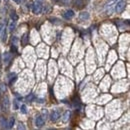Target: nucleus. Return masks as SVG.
I'll use <instances>...</instances> for the list:
<instances>
[{
  "label": "nucleus",
  "mask_w": 130,
  "mask_h": 130,
  "mask_svg": "<svg viewBox=\"0 0 130 130\" xmlns=\"http://www.w3.org/2000/svg\"><path fill=\"white\" fill-rule=\"evenodd\" d=\"M125 7H126V1H124V0H119V1H117L116 5H115V7H114V10H115L117 13H121V12L125 9Z\"/></svg>",
  "instance_id": "1"
},
{
  "label": "nucleus",
  "mask_w": 130,
  "mask_h": 130,
  "mask_svg": "<svg viewBox=\"0 0 130 130\" xmlns=\"http://www.w3.org/2000/svg\"><path fill=\"white\" fill-rule=\"evenodd\" d=\"M32 11H33V13L34 14H40L41 12H42V4H41V1H38L37 0V2H35V3H33L32 4Z\"/></svg>",
  "instance_id": "2"
},
{
  "label": "nucleus",
  "mask_w": 130,
  "mask_h": 130,
  "mask_svg": "<svg viewBox=\"0 0 130 130\" xmlns=\"http://www.w3.org/2000/svg\"><path fill=\"white\" fill-rule=\"evenodd\" d=\"M44 123H45V119H44V117H43L42 115H37V116L35 117V125H36L37 127L43 126Z\"/></svg>",
  "instance_id": "3"
},
{
  "label": "nucleus",
  "mask_w": 130,
  "mask_h": 130,
  "mask_svg": "<svg viewBox=\"0 0 130 130\" xmlns=\"http://www.w3.org/2000/svg\"><path fill=\"white\" fill-rule=\"evenodd\" d=\"M59 118H60V112H59L58 110H53V111L51 112V114H50V120L53 121V122H55V121H57Z\"/></svg>",
  "instance_id": "4"
},
{
  "label": "nucleus",
  "mask_w": 130,
  "mask_h": 130,
  "mask_svg": "<svg viewBox=\"0 0 130 130\" xmlns=\"http://www.w3.org/2000/svg\"><path fill=\"white\" fill-rule=\"evenodd\" d=\"M11 59H12L11 53H9V52H4V54H3V62L5 63V65L9 64L10 61H11Z\"/></svg>",
  "instance_id": "5"
},
{
  "label": "nucleus",
  "mask_w": 130,
  "mask_h": 130,
  "mask_svg": "<svg viewBox=\"0 0 130 130\" xmlns=\"http://www.w3.org/2000/svg\"><path fill=\"white\" fill-rule=\"evenodd\" d=\"M9 105H10L9 98L6 96V97H4V99H3V101H2V108H3V110L7 111V110L9 109Z\"/></svg>",
  "instance_id": "6"
},
{
  "label": "nucleus",
  "mask_w": 130,
  "mask_h": 130,
  "mask_svg": "<svg viewBox=\"0 0 130 130\" xmlns=\"http://www.w3.org/2000/svg\"><path fill=\"white\" fill-rule=\"evenodd\" d=\"M70 116H71V112H70V110H67V111H65L64 114H63V116H62V122L63 123H66V122H68L69 121V119H70Z\"/></svg>",
  "instance_id": "7"
},
{
  "label": "nucleus",
  "mask_w": 130,
  "mask_h": 130,
  "mask_svg": "<svg viewBox=\"0 0 130 130\" xmlns=\"http://www.w3.org/2000/svg\"><path fill=\"white\" fill-rule=\"evenodd\" d=\"M89 17H90V15H89V13H88L87 11H83V12H81V13L79 14V19L82 20V21L88 20Z\"/></svg>",
  "instance_id": "8"
},
{
  "label": "nucleus",
  "mask_w": 130,
  "mask_h": 130,
  "mask_svg": "<svg viewBox=\"0 0 130 130\" xmlns=\"http://www.w3.org/2000/svg\"><path fill=\"white\" fill-rule=\"evenodd\" d=\"M74 15H75V13H74L73 10H67V11H65V13L63 14L65 19H71L72 17H74Z\"/></svg>",
  "instance_id": "9"
},
{
  "label": "nucleus",
  "mask_w": 130,
  "mask_h": 130,
  "mask_svg": "<svg viewBox=\"0 0 130 130\" xmlns=\"http://www.w3.org/2000/svg\"><path fill=\"white\" fill-rule=\"evenodd\" d=\"M105 9H106V12H107V14H108V15L112 14L113 9H114V5H113V3H109V4H107V5H106V7H105Z\"/></svg>",
  "instance_id": "10"
},
{
  "label": "nucleus",
  "mask_w": 130,
  "mask_h": 130,
  "mask_svg": "<svg viewBox=\"0 0 130 130\" xmlns=\"http://www.w3.org/2000/svg\"><path fill=\"white\" fill-rule=\"evenodd\" d=\"M1 42H6V40H7V30L6 29H3V31H2V34H1Z\"/></svg>",
  "instance_id": "11"
},
{
  "label": "nucleus",
  "mask_w": 130,
  "mask_h": 130,
  "mask_svg": "<svg viewBox=\"0 0 130 130\" xmlns=\"http://www.w3.org/2000/svg\"><path fill=\"white\" fill-rule=\"evenodd\" d=\"M0 125L3 128H7V119L5 117H0Z\"/></svg>",
  "instance_id": "12"
},
{
  "label": "nucleus",
  "mask_w": 130,
  "mask_h": 130,
  "mask_svg": "<svg viewBox=\"0 0 130 130\" xmlns=\"http://www.w3.org/2000/svg\"><path fill=\"white\" fill-rule=\"evenodd\" d=\"M15 27H16V23H15V21H11L10 22V24H9V26H8V29H9V31L10 32H12L13 30H15Z\"/></svg>",
  "instance_id": "13"
},
{
  "label": "nucleus",
  "mask_w": 130,
  "mask_h": 130,
  "mask_svg": "<svg viewBox=\"0 0 130 130\" xmlns=\"http://www.w3.org/2000/svg\"><path fill=\"white\" fill-rule=\"evenodd\" d=\"M14 122H15L14 117H11V118L9 119V121L7 122V128H12L13 125H14Z\"/></svg>",
  "instance_id": "14"
},
{
  "label": "nucleus",
  "mask_w": 130,
  "mask_h": 130,
  "mask_svg": "<svg viewBox=\"0 0 130 130\" xmlns=\"http://www.w3.org/2000/svg\"><path fill=\"white\" fill-rule=\"evenodd\" d=\"M8 78H9V83L11 84V83L16 79V74H15V73H10V74L8 75Z\"/></svg>",
  "instance_id": "15"
},
{
  "label": "nucleus",
  "mask_w": 130,
  "mask_h": 130,
  "mask_svg": "<svg viewBox=\"0 0 130 130\" xmlns=\"http://www.w3.org/2000/svg\"><path fill=\"white\" fill-rule=\"evenodd\" d=\"M10 18L13 20V21H17L18 20V15L15 13V11H12L10 13Z\"/></svg>",
  "instance_id": "16"
},
{
  "label": "nucleus",
  "mask_w": 130,
  "mask_h": 130,
  "mask_svg": "<svg viewBox=\"0 0 130 130\" xmlns=\"http://www.w3.org/2000/svg\"><path fill=\"white\" fill-rule=\"evenodd\" d=\"M28 34L27 33H25L24 35H23V37H22V40H21V43L23 44V45H26L27 44V41H28Z\"/></svg>",
  "instance_id": "17"
},
{
  "label": "nucleus",
  "mask_w": 130,
  "mask_h": 130,
  "mask_svg": "<svg viewBox=\"0 0 130 130\" xmlns=\"http://www.w3.org/2000/svg\"><path fill=\"white\" fill-rule=\"evenodd\" d=\"M20 111H21V113H23V114H26V113H27V107H26L25 104H22V105H21Z\"/></svg>",
  "instance_id": "18"
},
{
  "label": "nucleus",
  "mask_w": 130,
  "mask_h": 130,
  "mask_svg": "<svg viewBox=\"0 0 130 130\" xmlns=\"http://www.w3.org/2000/svg\"><path fill=\"white\" fill-rule=\"evenodd\" d=\"M74 3H75V5H76V6H78V7H81V6H82V4H83L82 0H74Z\"/></svg>",
  "instance_id": "19"
},
{
  "label": "nucleus",
  "mask_w": 130,
  "mask_h": 130,
  "mask_svg": "<svg viewBox=\"0 0 130 130\" xmlns=\"http://www.w3.org/2000/svg\"><path fill=\"white\" fill-rule=\"evenodd\" d=\"M6 89H7V88H6V85H5V84H1V85H0V91H1V92H5Z\"/></svg>",
  "instance_id": "20"
},
{
  "label": "nucleus",
  "mask_w": 130,
  "mask_h": 130,
  "mask_svg": "<svg viewBox=\"0 0 130 130\" xmlns=\"http://www.w3.org/2000/svg\"><path fill=\"white\" fill-rule=\"evenodd\" d=\"M11 51H12L13 53H15V52L17 51V47H16V45L12 44V46H11Z\"/></svg>",
  "instance_id": "21"
},
{
  "label": "nucleus",
  "mask_w": 130,
  "mask_h": 130,
  "mask_svg": "<svg viewBox=\"0 0 130 130\" xmlns=\"http://www.w3.org/2000/svg\"><path fill=\"white\" fill-rule=\"evenodd\" d=\"M13 105H14V109H15V110L18 109V104H17V101H16V100L13 101Z\"/></svg>",
  "instance_id": "22"
},
{
  "label": "nucleus",
  "mask_w": 130,
  "mask_h": 130,
  "mask_svg": "<svg viewBox=\"0 0 130 130\" xmlns=\"http://www.w3.org/2000/svg\"><path fill=\"white\" fill-rule=\"evenodd\" d=\"M33 97H34V96H33V94H30V95H28V96H27V100H28V101H31V100L33 99Z\"/></svg>",
  "instance_id": "23"
},
{
  "label": "nucleus",
  "mask_w": 130,
  "mask_h": 130,
  "mask_svg": "<svg viewBox=\"0 0 130 130\" xmlns=\"http://www.w3.org/2000/svg\"><path fill=\"white\" fill-rule=\"evenodd\" d=\"M18 125H19V126H18V127H17V128H18V129H25V127H24V126H23V124H22V123H19V124H18Z\"/></svg>",
  "instance_id": "24"
},
{
  "label": "nucleus",
  "mask_w": 130,
  "mask_h": 130,
  "mask_svg": "<svg viewBox=\"0 0 130 130\" xmlns=\"http://www.w3.org/2000/svg\"><path fill=\"white\" fill-rule=\"evenodd\" d=\"M13 1H14V2H16L17 4H21V3L23 2V0H13Z\"/></svg>",
  "instance_id": "25"
},
{
  "label": "nucleus",
  "mask_w": 130,
  "mask_h": 130,
  "mask_svg": "<svg viewBox=\"0 0 130 130\" xmlns=\"http://www.w3.org/2000/svg\"><path fill=\"white\" fill-rule=\"evenodd\" d=\"M37 101H38L39 103H43V102H44V99H37Z\"/></svg>",
  "instance_id": "26"
},
{
  "label": "nucleus",
  "mask_w": 130,
  "mask_h": 130,
  "mask_svg": "<svg viewBox=\"0 0 130 130\" xmlns=\"http://www.w3.org/2000/svg\"><path fill=\"white\" fill-rule=\"evenodd\" d=\"M2 29H3V25H2L1 23H0V32L2 31Z\"/></svg>",
  "instance_id": "27"
},
{
  "label": "nucleus",
  "mask_w": 130,
  "mask_h": 130,
  "mask_svg": "<svg viewBox=\"0 0 130 130\" xmlns=\"http://www.w3.org/2000/svg\"><path fill=\"white\" fill-rule=\"evenodd\" d=\"M0 97H1V91H0Z\"/></svg>",
  "instance_id": "28"
},
{
  "label": "nucleus",
  "mask_w": 130,
  "mask_h": 130,
  "mask_svg": "<svg viewBox=\"0 0 130 130\" xmlns=\"http://www.w3.org/2000/svg\"><path fill=\"white\" fill-rule=\"evenodd\" d=\"M115 1H119V0H115Z\"/></svg>",
  "instance_id": "29"
},
{
  "label": "nucleus",
  "mask_w": 130,
  "mask_h": 130,
  "mask_svg": "<svg viewBox=\"0 0 130 130\" xmlns=\"http://www.w3.org/2000/svg\"><path fill=\"white\" fill-rule=\"evenodd\" d=\"M0 3H1V0H0Z\"/></svg>",
  "instance_id": "30"
},
{
  "label": "nucleus",
  "mask_w": 130,
  "mask_h": 130,
  "mask_svg": "<svg viewBox=\"0 0 130 130\" xmlns=\"http://www.w3.org/2000/svg\"><path fill=\"white\" fill-rule=\"evenodd\" d=\"M55 1H58V0H55Z\"/></svg>",
  "instance_id": "31"
}]
</instances>
